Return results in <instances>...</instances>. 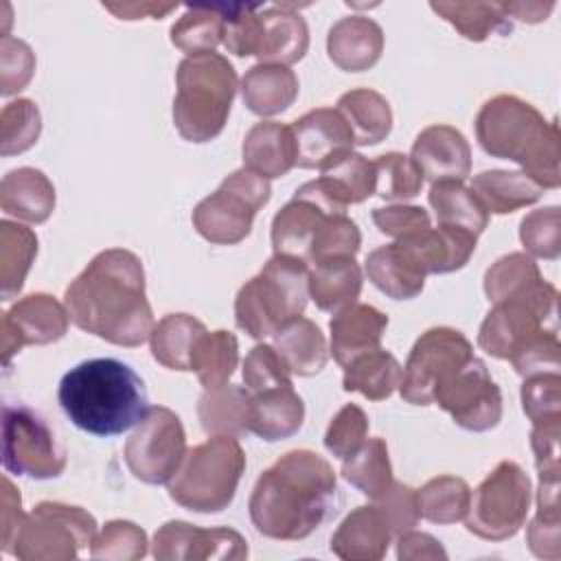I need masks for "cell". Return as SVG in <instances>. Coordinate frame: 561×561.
Returning <instances> with one entry per match:
<instances>
[{
	"mask_svg": "<svg viewBox=\"0 0 561 561\" xmlns=\"http://www.w3.org/2000/svg\"><path fill=\"white\" fill-rule=\"evenodd\" d=\"M64 305L81 331L116 346H140L156 327L142 261L125 248L99 252L66 287Z\"/></svg>",
	"mask_w": 561,
	"mask_h": 561,
	"instance_id": "6da1fadb",
	"label": "cell"
},
{
	"mask_svg": "<svg viewBox=\"0 0 561 561\" xmlns=\"http://www.w3.org/2000/svg\"><path fill=\"white\" fill-rule=\"evenodd\" d=\"M337 504V478L311 449H291L270 465L248 500L250 519L263 537L300 541L320 528Z\"/></svg>",
	"mask_w": 561,
	"mask_h": 561,
	"instance_id": "7a4b0ae2",
	"label": "cell"
},
{
	"mask_svg": "<svg viewBox=\"0 0 561 561\" xmlns=\"http://www.w3.org/2000/svg\"><path fill=\"white\" fill-rule=\"evenodd\" d=\"M59 405L75 427L94 436H118L147 412L140 375L114 357L85 359L70 368L57 390Z\"/></svg>",
	"mask_w": 561,
	"mask_h": 561,
	"instance_id": "3957f363",
	"label": "cell"
},
{
	"mask_svg": "<svg viewBox=\"0 0 561 561\" xmlns=\"http://www.w3.org/2000/svg\"><path fill=\"white\" fill-rule=\"evenodd\" d=\"M480 147L502 160H511L543 191L561 184V134L557 121L515 94L489 99L476 116Z\"/></svg>",
	"mask_w": 561,
	"mask_h": 561,
	"instance_id": "277c9868",
	"label": "cell"
},
{
	"mask_svg": "<svg viewBox=\"0 0 561 561\" xmlns=\"http://www.w3.org/2000/svg\"><path fill=\"white\" fill-rule=\"evenodd\" d=\"M274 254L307 263L309 267L331 256H355L362 245L357 224L318 199L305 184L272 219Z\"/></svg>",
	"mask_w": 561,
	"mask_h": 561,
	"instance_id": "5b68a950",
	"label": "cell"
},
{
	"mask_svg": "<svg viewBox=\"0 0 561 561\" xmlns=\"http://www.w3.org/2000/svg\"><path fill=\"white\" fill-rule=\"evenodd\" d=\"M173 125L188 142L217 138L230 116L239 88L237 70L221 53L186 55L175 70Z\"/></svg>",
	"mask_w": 561,
	"mask_h": 561,
	"instance_id": "8992f818",
	"label": "cell"
},
{
	"mask_svg": "<svg viewBox=\"0 0 561 561\" xmlns=\"http://www.w3.org/2000/svg\"><path fill=\"white\" fill-rule=\"evenodd\" d=\"M309 300V265L274 254L234 298V322L254 340H263L300 318Z\"/></svg>",
	"mask_w": 561,
	"mask_h": 561,
	"instance_id": "52a82bcc",
	"label": "cell"
},
{
	"mask_svg": "<svg viewBox=\"0 0 561 561\" xmlns=\"http://www.w3.org/2000/svg\"><path fill=\"white\" fill-rule=\"evenodd\" d=\"M298 4H234L226 13L224 46L237 57L254 55L259 64L289 66L309 48V26Z\"/></svg>",
	"mask_w": 561,
	"mask_h": 561,
	"instance_id": "ba28073f",
	"label": "cell"
},
{
	"mask_svg": "<svg viewBox=\"0 0 561 561\" xmlns=\"http://www.w3.org/2000/svg\"><path fill=\"white\" fill-rule=\"evenodd\" d=\"M245 471V451L234 436H210L186 451L169 497L193 513H221L234 500Z\"/></svg>",
	"mask_w": 561,
	"mask_h": 561,
	"instance_id": "9c48e42d",
	"label": "cell"
},
{
	"mask_svg": "<svg viewBox=\"0 0 561 561\" xmlns=\"http://www.w3.org/2000/svg\"><path fill=\"white\" fill-rule=\"evenodd\" d=\"M559 291L543 276L493 302L480 324L478 346L497 359H511L541 333L559 331Z\"/></svg>",
	"mask_w": 561,
	"mask_h": 561,
	"instance_id": "30bf717a",
	"label": "cell"
},
{
	"mask_svg": "<svg viewBox=\"0 0 561 561\" xmlns=\"http://www.w3.org/2000/svg\"><path fill=\"white\" fill-rule=\"evenodd\" d=\"M270 197L272 186L265 178L245 167L237 169L193 208V228L215 245L241 243L252 232L254 217Z\"/></svg>",
	"mask_w": 561,
	"mask_h": 561,
	"instance_id": "8fae6325",
	"label": "cell"
},
{
	"mask_svg": "<svg viewBox=\"0 0 561 561\" xmlns=\"http://www.w3.org/2000/svg\"><path fill=\"white\" fill-rule=\"evenodd\" d=\"M533 500L528 473L513 460H502L471 493L465 526L486 541H506L526 524Z\"/></svg>",
	"mask_w": 561,
	"mask_h": 561,
	"instance_id": "7c38bea8",
	"label": "cell"
},
{
	"mask_svg": "<svg viewBox=\"0 0 561 561\" xmlns=\"http://www.w3.org/2000/svg\"><path fill=\"white\" fill-rule=\"evenodd\" d=\"M96 519L81 506L64 502H39L13 539L11 554L22 561H68L92 546Z\"/></svg>",
	"mask_w": 561,
	"mask_h": 561,
	"instance_id": "4fadbf2b",
	"label": "cell"
},
{
	"mask_svg": "<svg viewBox=\"0 0 561 561\" xmlns=\"http://www.w3.org/2000/svg\"><path fill=\"white\" fill-rule=\"evenodd\" d=\"M186 432L180 416L164 405H151L125 443L129 473L151 486L169 484L186 456Z\"/></svg>",
	"mask_w": 561,
	"mask_h": 561,
	"instance_id": "5bb4252c",
	"label": "cell"
},
{
	"mask_svg": "<svg viewBox=\"0 0 561 561\" xmlns=\"http://www.w3.org/2000/svg\"><path fill=\"white\" fill-rule=\"evenodd\" d=\"M2 465L15 476L53 480L66 469V449L39 412L28 405H4Z\"/></svg>",
	"mask_w": 561,
	"mask_h": 561,
	"instance_id": "9a60e30c",
	"label": "cell"
},
{
	"mask_svg": "<svg viewBox=\"0 0 561 561\" xmlns=\"http://www.w3.org/2000/svg\"><path fill=\"white\" fill-rule=\"evenodd\" d=\"M471 357L473 346L458 329H427L414 342L405 359L403 377L399 383L401 399L412 405H432L436 388Z\"/></svg>",
	"mask_w": 561,
	"mask_h": 561,
	"instance_id": "2e32d148",
	"label": "cell"
},
{
	"mask_svg": "<svg viewBox=\"0 0 561 561\" xmlns=\"http://www.w3.org/2000/svg\"><path fill=\"white\" fill-rule=\"evenodd\" d=\"M432 403L445 410L454 423L467 432H489L502 421V392L486 364L471 357L447 381H443Z\"/></svg>",
	"mask_w": 561,
	"mask_h": 561,
	"instance_id": "e0dca14e",
	"label": "cell"
},
{
	"mask_svg": "<svg viewBox=\"0 0 561 561\" xmlns=\"http://www.w3.org/2000/svg\"><path fill=\"white\" fill-rule=\"evenodd\" d=\"M151 554L158 561H239L248 557V543L241 533L226 526L199 528L182 519H171L156 530Z\"/></svg>",
	"mask_w": 561,
	"mask_h": 561,
	"instance_id": "ac0fdd59",
	"label": "cell"
},
{
	"mask_svg": "<svg viewBox=\"0 0 561 561\" xmlns=\"http://www.w3.org/2000/svg\"><path fill=\"white\" fill-rule=\"evenodd\" d=\"M68 309L50 294H28L2 313V359L24 346H44L61 340L68 331Z\"/></svg>",
	"mask_w": 561,
	"mask_h": 561,
	"instance_id": "d6986e66",
	"label": "cell"
},
{
	"mask_svg": "<svg viewBox=\"0 0 561 561\" xmlns=\"http://www.w3.org/2000/svg\"><path fill=\"white\" fill-rule=\"evenodd\" d=\"M296 145V167L324 169L335 158L353 151L355 138L346 121L335 107H316L291 125Z\"/></svg>",
	"mask_w": 561,
	"mask_h": 561,
	"instance_id": "ffe728a7",
	"label": "cell"
},
{
	"mask_svg": "<svg viewBox=\"0 0 561 561\" xmlns=\"http://www.w3.org/2000/svg\"><path fill=\"white\" fill-rule=\"evenodd\" d=\"M412 162L421 171L423 180H465L471 173V147L465 134L451 125H430L414 138Z\"/></svg>",
	"mask_w": 561,
	"mask_h": 561,
	"instance_id": "44dd1931",
	"label": "cell"
},
{
	"mask_svg": "<svg viewBox=\"0 0 561 561\" xmlns=\"http://www.w3.org/2000/svg\"><path fill=\"white\" fill-rule=\"evenodd\" d=\"M318 180L305 182L324 204L346 213L348 206L375 195V164L362 153L348 151L320 171Z\"/></svg>",
	"mask_w": 561,
	"mask_h": 561,
	"instance_id": "7402d4cb",
	"label": "cell"
},
{
	"mask_svg": "<svg viewBox=\"0 0 561 561\" xmlns=\"http://www.w3.org/2000/svg\"><path fill=\"white\" fill-rule=\"evenodd\" d=\"M327 53L340 70L364 72L383 53V31L368 15H346L329 28Z\"/></svg>",
	"mask_w": 561,
	"mask_h": 561,
	"instance_id": "603a6c76",
	"label": "cell"
},
{
	"mask_svg": "<svg viewBox=\"0 0 561 561\" xmlns=\"http://www.w3.org/2000/svg\"><path fill=\"white\" fill-rule=\"evenodd\" d=\"M392 530L383 513L370 506L351 511L331 537V552L344 561H379L386 557Z\"/></svg>",
	"mask_w": 561,
	"mask_h": 561,
	"instance_id": "cb8c5ba5",
	"label": "cell"
},
{
	"mask_svg": "<svg viewBox=\"0 0 561 561\" xmlns=\"http://www.w3.org/2000/svg\"><path fill=\"white\" fill-rule=\"evenodd\" d=\"M388 316L373 305L353 302L351 307L333 313L329 322L333 359L344 368L353 357L381 346Z\"/></svg>",
	"mask_w": 561,
	"mask_h": 561,
	"instance_id": "d4e9b609",
	"label": "cell"
},
{
	"mask_svg": "<svg viewBox=\"0 0 561 561\" xmlns=\"http://www.w3.org/2000/svg\"><path fill=\"white\" fill-rule=\"evenodd\" d=\"M368 280L392 300H412L423 287L427 274L416 256L401 241L373 250L364 263Z\"/></svg>",
	"mask_w": 561,
	"mask_h": 561,
	"instance_id": "484cf974",
	"label": "cell"
},
{
	"mask_svg": "<svg viewBox=\"0 0 561 561\" xmlns=\"http://www.w3.org/2000/svg\"><path fill=\"white\" fill-rule=\"evenodd\" d=\"M416 256L425 274H449L462 270L476 252L478 237L456 226H436L419 234L397 239Z\"/></svg>",
	"mask_w": 561,
	"mask_h": 561,
	"instance_id": "4316f807",
	"label": "cell"
},
{
	"mask_svg": "<svg viewBox=\"0 0 561 561\" xmlns=\"http://www.w3.org/2000/svg\"><path fill=\"white\" fill-rule=\"evenodd\" d=\"M243 167L265 180L283 178L296 167V145L289 125L261 121L250 127L241 145Z\"/></svg>",
	"mask_w": 561,
	"mask_h": 561,
	"instance_id": "83f0119b",
	"label": "cell"
},
{
	"mask_svg": "<svg viewBox=\"0 0 561 561\" xmlns=\"http://www.w3.org/2000/svg\"><path fill=\"white\" fill-rule=\"evenodd\" d=\"M55 186L33 167L9 171L0 182V206L7 215L28 224H44L55 210Z\"/></svg>",
	"mask_w": 561,
	"mask_h": 561,
	"instance_id": "f1b7e54d",
	"label": "cell"
},
{
	"mask_svg": "<svg viewBox=\"0 0 561 561\" xmlns=\"http://www.w3.org/2000/svg\"><path fill=\"white\" fill-rule=\"evenodd\" d=\"M298 77L289 66L256 64L241 79L243 105L256 116H276L294 105Z\"/></svg>",
	"mask_w": 561,
	"mask_h": 561,
	"instance_id": "f546056e",
	"label": "cell"
},
{
	"mask_svg": "<svg viewBox=\"0 0 561 561\" xmlns=\"http://www.w3.org/2000/svg\"><path fill=\"white\" fill-rule=\"evenodd\" d=\"M364 276L355 256H333L309 267V298L320 311L337 313L362 294Z\"/></svg>",
	"mask_w": 561,
	"mask_h": 561,
	"instance_id": "4dcf8cb0",
	"label": "cell"
},
{
	"mask_svg": "<svg viewBox=\"0 0 561 561\" xmlns=\"http://www.w3.org/2000/svg\"><path fill=\"white\" fill-rule=\"evenodd\" d=\"M199 425L210 436H243L250 434L252 394L245 386L224 383L204 390L197 403Z\"/></svg>",
	"mask_w": 561,
	"mask_h": 561,
	"instance_id": "1f68e13d",
	"label": "cell"
},
{
	"mask_svg": "<svg viewBox=\"0 0 561 561\" xmlns=\"http://www.w3.org/2000/svg\"><path fill=\"white\" fill-rule=\"evenodd\" d=\"M252 394V392H250ZM305 421V403L294 386H283L252 394L250 434L276 443L294 436Z\"/></svg>",
	"mask_w": 561,
	"mask_h": 561,
	"instance_id": "d6a6232c",
	"label": "cell"
},
{
	"mask_svg": "<svg viewBox=\"0 0 561 561\" xmlns=\"http://www.w3.org/2000/svg\"><path fill=\"white\" fill-rule=\"evenodd\" d=\"M274 351L291 375L311 377L318 375L329 359L324 333L309 318H296L274 333Z\"/></svg>",
	"mask_w": 561,
	"mask_h": 561,
	"instance_id": "836d02e7",
	"label": "cell"
},
{
	"mask_svg": "<svg viewBox=\"0 0 561 561\" xmlns=\"http://www.w3.org/2000/svg\"><path fill=\"white\" fill-rule=\"evenodd\" d=\"M471 191L486 213L506 215L541 199L543 188L524 171L491 169L473 175Z\"/></svg>",
	"mask_w": 561,
	"mask_h": 561,
	"instance_id": "e575fe53",
	"label": "cell"
},
{
	"mask_svg": "<svg viewBox=\"0 0 561 561\" xmlns=\"http://www.w3.org/2000/svg\"><path fill=\"white\" fill-rule=\"evenodd\" d=\"M335 110L353 131L355 145L370 147L381 142L392 129V110L383 94L370 88H355L337 99Z\"/></svg>",
	"mask_w": 561,
	"mask_h": 561,
	"instance_id": "d590c367",
	"label": "cell"
},
{
	"mask_svg": "<svg viewBox=\"0 0 561 561\" xmlns=\"http://www.w3.org/2000/svg\"><path fill=\"white\" fill-rule=\"evenodd\" d=\"M403 366L399 359L381 346L353 357L344 366L342 388L346 392H359L370 401L388 399L401 383Z\"/></svg>",
	"mask_w": 561,
	"mask_h": 561,
	"instance_id": "8d00e7d4",
	"label": "cell"
},
{
	"mask_svg": "<svg viewBox=\"0 0 561 561\" xmlns=\"http://www.w3.org/2000/svg\"><path fill=\"white\" fill-rule=\"evenodd\" d=\"M206 333L204 322L188 313H169L156 322L149 344L158 364L169 370H191L193 346Z\"/></svg>",
	"mask_w": 561,
	"mask_h": 561,
	"instance_id": "74e56055",
	"label": "cell"
},
{
	"mask_svg": "<svg viewBox=\"0 0 561 561\" xmlns=\"http://www.w3.org/2000/svg\"><path fill=\"white\" fill-rule=\"evenodd\" d=\"M427 202L436 213L440 226H456L469 230L471 234H482L489 226V213L471 191L460 180H443L434 182Z\"/></svg>",
	"mask_w": 561,
	"mask_h": 561,
	"instance_id": "f35d334b",
	"label": "cell"
},
{
	"mask_svg": "<svg viewBox=\"0 0 561 561\" xmlns=\"http://www.w3.org/2000/svg\"><path fill=\"white\" fill-rule=\"evenodd\" d=\"M342 460V478L373 502L381 497L394 482L388 445L379 436L366 438L353 454Z\"/></svg>",
	"mask_w": 561,
	"mask_h": 561,
	"instance_id": "ab89813d",
	"label": "cell"
},
{
	"mask_svg": "<svg viewBox=\"0 0 561 561\" xmlns=\"http://www.w3.org/2000/svg\"><path fill=\"white\" fill-rule=\"evenodd\" d=\"M430 7L469 42H484L495 33L508 35L513 31V22L502 11L500 2L456 0V2H430Z\"/></svg>",
	"mask_w": 561,
	"mask_h": 561,
	"instance_id": "60d3db41",
	"label": "cell"
},
{
	"mask_svg": "<svg viewBox=\"0 0 561 561\" xmlns=\"http://www.w3.org/2000/svg\"><path fill=\"white\" fill-rule=\"evenodd\" d=\"M37 256V237L31 228L0 221V296L11 300L20 294L24 278Z\"/></svg>",
	"mask_w": 561,
	"mask_h": 561,
	"instance_id": "b9f144b4",
	"label": "cell"
},
{
	"mask_svg": "<svg viewBox=\"0 0 561 561\" xmlns=\"http://www.w3.org/2000/svg\"><path fill=\"white\" fill-rule=\"evenodd\" d=\"M239 364V342L234 333L219 329L206 331L193 346L191 370L197 375L204 390L228 383Z\"/></svg>",
	"mask_w": 561,
	"mask_h": 561,
	"instance_id": "7bdbcfd3",
	"label": "cell"
},
{
	"mask_svg": "<svg viewBox=\"0 0 561 561\" xmlns=\"http://www.w3.org/2000/svg\"><path fill=\"white\" fill-rule=\"evenodd\" d=\"M171 44L186 55L210 53L224 44V4H193L171 26Z\"/></svg>",
	"mask_w": 561,
	"mask_h": 561,
	"instance_id": "ee69618b",
	"label": "cell"
},
{
	"mask_svg": "<svg viewBox=\"0 0 561 561\" xmlns=\"http://www.w3.org/2000/svg\"><path fill=\"white\" fill-rule=\"evenodd\" d=\"M419 511L432 524H456L467 517L471 489L458 476H436L416 489Z\"/></svg>",
	"mask_w": 561,
	"mask_h": 561,
	"instance_id": "f6af8a7d",
	"label": "cell"
},
{
	"mask_svg": "<svg viewBox=\"0 0 561 561\" xmlns=\"http://www.w3.org/2000/svg\"><path fill=\"white\" fill-rule=\"evenodd\" d=\"M526 543L530 552L546 561L561 559V511H559V480H539L537 513L526 528Z\"/></svg>",
	"mask_w": 561,
	"mask_h": 561,
	"instance_id": "bcb514c9",
	"label": "cell"
},
{
	"mask_svg": "<svg viewBox=\"0 0 561 561\" xmlns=\"http://www.w3.org/2000/svg\"><path fill=\"white\" fill-rule=\"evenodd\" d=\"M375 164V195L388 202H405L421 193L423 175L410 156L388 151L373 160Z\"/></svg>",
	"mask_w": 561,
	"mask_h": 561,
	"instance_id": "7dc6e473",
	"label": "cell"
},
{
	"mask_svg": "<svg viewBox=\"0 0 561 561\" xmlns=\"http://www.w3.org/2000/svg\"><path fill=\"white\" fill-rule=\"evenodd\" d=\"M42 131V116L31 99H18L2 107L0 114V151L2 156L24 153Z\"/></svg>",
	"mask_w": 561,
	"mask_h": 561,
	"instance_id": "c3c4849f",
	"label": "cell"
},
{
	"mask_svg": "<svg viewBox=\"0 0 561 561\" xmlns=\"http://www.w3.org/2000/svg\"><path fill=\"white\" fill-rule=\"evenodd\" d=\"M147 533L127 519H112L94 537L90 546L92 559L136 561L147 554Z\"/></svg>",
	"mask_w": 561,
	"mask_h": 561,
	"instance_id": "681fc988",
	"label": "cell"
},
{
	"mask_svg": "<svg viewBox=\"0 0 561 561\" xmlns=\"http://www.w3.org/2000/svg\"><path fill=\"white\" fill-rule=\"evenodd\" d=\"M541 278V272L533 256L526 252H511L500 256L484 274V294L489 302H497L517 289Z\"/></svg>",
	"mask_w": 561,
	"mask_h": 561,
	"instance_id": "f907efd6",
	"label": "cell"
},
{
	"mask_svg": "<svg viewBox=\"0 0 561 561\" xmlns=\"http://www.w3.org/2000/svg\"><path fill=\"white\" fill-rule=\"evenodd\" d=\"M519 239L528 256L557 261L561 254V215L559 206L530 210L519 224Z\"/></svg>",
	"mask_w": 561,
	"mask_h": 561,
	"instance_id": "816d5d0a",
	"label": "cell"
},
{
	"mask_svg": "<svg viewBox=\"0 0 561 561\" xmlns=\"http://www.w3.org/2000/svg\"><path fill=\"white\" fill-rule=\"evenodd\" d=\"M522 410L530 423L561 421V377L559 373H539L524 377Z\"/></svg>",
	"mask_w": 561,
	"mask_h": 561,
	"instance_id": "f5cc1de1",
	"label": "cell"
},
{
	"mask_svg": "<svg viewBox=\"0 0 561 561\" xmlns=\"http://www.w3.org/2000/svg\"><path fill=\"white\" fill-rule=\"evenodd\" d=\"M243 383L252 394L294 386L291 373L270 344H256L243 359Z\"/></svg>",
	"mask_w": 561,
	"mask_h": 561,
	"instance_id": "db71d44e",
	"label": "cell"
},
{
	"mask_svg": "<svg viewBox=\"0 0 561 561\" xmlns=\"http://www.w3.org/2000/svg\"><path fill=\"white\" fill-rule=\"evenodd\" d=\"M35 72V55L24 39L2 35L0 39V94L11 96L28 85Z\"/></svg>",
	"mask_w": 561,
	"mask_h": 561,
	"instance_id": "11a10c76",
	"label": "cell"
},
{
	"mask_svg": "<svg viewBox=\"0 0 561 561\" xmlns=\"http://www.w3.org/2000/svg\"><path fill=\"white\" fill-rule=\"evenodd\" d=\"M366 436H368L366 412L355 403H346L331 419V423L324 432V447L335 458H346L366 440Z\"/></svg>",
	"mask_w": 561,
	"mask_h": 561,
	"instance_id": "9f6ffc18",
	"label": "cell"
},
{
	"mask_svg": "<svg viewBox=\"0 0 561 561\" xmlns=\"http://www.w3.org/2000/svg\"><path fill=\"white\" fill-rule=\"evenodd\" d=\"M375 506L383 513L392 537L412 530L419 519H421V511H419V500H416V489L403 484V482H392L390 489L375 500Z\"/></svg>",
	"mask_w": 561,
	"mask_h": 561,
	"instance_id": "6f0895ef",
	"label": "cell"
},
{
	"mask_svg": "<svg viewBox=\"0 0 561 561\" xmlns=\"http://www.w3.org/2000/svg\"><path fill=\"white\" fill-rule=\"evenodd\" d=\"M373 224L386 237L405 239L432 228V219L425 208L408 206V204H390L373 210Z\"/></svg>",
	"mask_w": 561,
	"mask_h": 561,
	"instance_id": "680465c9",
	"label": "cell"
},
{
	"mask_svg": "<svg viewBox=\"0 0 561 561\" xmlns=\"http://www.w3.org/2000/svg\"><path fill=\"white\" fill-rule=\"evenodd\" d=\"M559 436H561V421L535 423L530 430V447L535 454L539 480L559 478Z\"/></svg>",
	"mask_w": 561,
	"mask_h": 561,
	"instance_id": "91938a15",
	"label": "cell"
},
{
	"mask_svg": "<svg viewBox=\"0 0 561 561\" xmlns=\"http://www.w3.org/2000/svg\"><path fill=\"white\" fill-rule=\"evenodd\" d=\"M397 557L408 561V559H447L445 548L440 546V541L427 533H416L405 530L401 535H397Z\"/></svg>",
	"mask_w": 561,
	"mask_h": 561,
	"instance_id": "94428289",
	"label": "cell"
},
{
	"mask_svg": "<svg viewBox=\"0 0 561 561\" xmlns=\"http://www.w3.org/2000/svg\"><path fill=\"white\" fill-rule=\"evenodd\" d=\"M24 511H22V500L11 480L4 476L2 478V550L11 552L13 539L24 522Z\"/></svg>",
	"mask_w": 561,
	"mask_h": 561,
	"instance_id": "6125c7cd",
	"label": "cell"
},
{
	"mask_svg": "<svg viewBox=\"0 0 561 561\" xmlns=\"http://www.w3.org/2000/svg\"><path fill=\"white\" fill-rule=\"evenodd\" d=\"M175 2H103V9L114 13L118 20H142L153 18L160 20L175 11Z\"/></svg>",
	"mask_w": 561,
	"mask_h": 561,
	"instance_id": "be15d7a7",
	"label": "cell"
},
{
	"mask_svg": "<svg viewBox=\"0 0 561 561\" xmlns=\"http://www.w3.org/2000/svg\"><path fill=\"white\" fill-rule=\"evenodd\" d=\"M502 11L513 20H519V22H528V24H535V22H541L550 15V11L554 9V2H500Z\"/></svg>",
	"mask_w": 561,
	"mask_h": 561,
	"instance_id": "e7e4bbea",
	"label": "cell"
}]
</instances>
